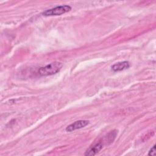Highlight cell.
Returning <instances> with one entry per match:
<instances>
[{
	"instance_id": "cell-4",
	"label": "cell",
	"mask_w": 156,
	"mask_h": 156,
	"mask_svg": "<svg viewBox=\"0 0 156 156\" xmlns=\"http://www.w3.org/2000/svg\"><path fill=\"white\" fill-rule=\"evenodd\" d=\"M88 124L89 121L88 120H78L68 126L66 128V131L71 132L74 130L82 129L87 126Z\"/></svg>"
},
{
	"instance_id": "cell-1",
	"label": "cell",
	"mask_w": 156,
	"mask_h": 156,
	"mask_svg": "<svg viewBox=\"0 0 156 156\" xmlns=\"http://www.w3.org/2000/svg\"><path fill=\"white\" fill-rule=\"evenodd\" d=\"M63 66L60 62H53L44 66L41 67L38 70V74L41 76H47L55 74L59 72Z\"/></svg>"
},
{
	"instance_id": "cell-2",
	"label": "cell",
	"mask_w": 156,
	"mask_h": 156,
	"mask_svg": "<svg viewBox=\"0 0 156 156\" xmlns=\"http://www.w3.org/2000/svg\"><path fill=\"white\" fill-rule=\"evenodd\" d=\"M71 10V7L68 5H59L55 7L48 9L42 13L44 16H56L65 13Z\"/></svg>"
},
{
	"instance_id": "cell-3",
	"label": "cell",
	"mask_w": 156,
	"mask_h": 156,
	"mask_svg": "<svg viewBox=\"0 0 156 156\" xmlns=\"http://www.w3.org/2000/svg\"><path fill=\"white\" fill-rule=\"evenodd\" d=\"M104 144L102 140L98 141V142L94 143L93 146H90L87 150V151L85 152L84 155H87V156H91V155H96L102 149Z\"/></svg>"
},
{
	"instance_id": "cell-5",
	"label": "cell",
	"mask_w": 156,
	"mask_h": 156,
	"mask_svg": "<svg viewBox=\"0 0 156 156\" xmlns=\"http://www.w3.org/2000/svg\"><path fill=\"white\" fill-rule=\"evenodd\" d=\"M130 67V63L128 61H122L115 63L112 66V69L113 71H121L125 70Z\"/></svg>"
},
{
	"instance_id": "cell-6",
	"label": "cell",
	"mask_w": 156,
	"mask_h": 156,
	"mask_svg": "<svg viewBox=\"0 0 156 156\" xmlns=\"http://www.w3.org/2000/svg\"><path fill=\"white\" fill-rule=\"evenodd\" d=\"M155 155V145H154V146L150 149L148 153V155Z\"/></svg>"
}]
</instances>
